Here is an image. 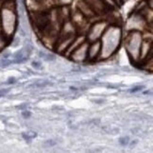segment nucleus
Instances as JSON below:
<instances>
[{
    "mask_svg": "<svg viewBox=\"0 0 153 153\" xmlns=\"http://www.w3.org/2000/svg\"><path fill=\"white\" fill-rule=\"evenodd\" d=\"M0 18H1L2 31L4 36H10L14 31L16 24V15L14 13V10L4 7Z\"/></svg>",
    "mask_w": 153,
    "mask_h": 153,
    "instance_id": "f257e3e1",
    "label": "nucleus"
},
{
    "mask_svg": "<svg viewBox=\"0 0 153 153\" xmlns=\"http://www.w3.org/2000/svg\"><path fill=\"white\" fill-rule=\"evenodd\" d=\"M34 23L39 30L44 33L52 26L50 21V14L48 13H45V11H43V13H35Z\"/></svg>",
    "mask_w": 153,
    "mask_h": 153,
    "instance_id": "f03ea898",
    "label": "nucleus"
},
{
    "mask_svg": "<svg viewBox=\"0 0 153 153\" xmlns=\"http://www.w3.org/2000/svg\"><path fill=\"white\" fill-rule=\"evenodd\" d=\"M102 50V45L100 41H97L94 42L89 48H87L86 57L90 60H95V59L98 56V54Z\"/></svg>",
    "mask_w": 153,
    "mask_h": 153,
    "instance_id": "7ed1b4c3",
    "label": "nucleus"
},
{
    "mask_svg": "<svg viewBox=\"0 0 153 153\" xmlns=\"http://www.w3.org/2000/svg\"><path fill=\"white\" fill-rule=\"evenodd\" d=\"M78 8L79 10V13L87 18H91L96 15V13L91 8V6L87 3L86 0H80L78 3Z\"/></svg>",
    "mask_w": 153,
    "mask_h": 153,
    "instance_id": "20e7f679",
    "label": "nucleus"
},
{
    "mask_svg": "<svg viewBox=\"0 0 153 153\" xmlns=\"http://www.w3.org/2000/svg\"><path fill=\"white\" fill-rule=\"evenodd\" d=\"M87 3L91 6V8L94 10L96 13H103L106 9V6L102 0H86Z\"/></svg>",
    "mask_w": 153,
    "mask_h": 153,
    "instance_id": "39448f33",
    "label": "nucleus"
},
{
    "mask_svg": "<svg viewBox=\"0 0 153 153\" xmlns=\"http://www.w3.org/2000/svg\"><path fill=\"white\" fill-rule=\"evenodd\" d=\"M40 56L44 58L45 61H54L55 60V56L52 55V54H46V53H43V52H40Z\"/></svg>",
    "mask_w": 153,
    "mask_h": 153,
    "instance_id": "423d86ee",
    "label": "nucleus"
},
{
    "mask_svg": "<svg viewBox=\"0 0 153 153\" xmlns=\"http://www.w3.org/2000/svg\"><path fill=\"white\" fill-rule=\"evenodd\" d=\"M48 84H50V82L45 81V80H41L39 82H35L34 84H32V86L38 87V88H43V87H45L46 85H48Z\"/></svg>",
    "mask_w": 153,
    "mask_h": 153,
    "instance_id": "0eeeda50",
    "label": "nucleus"
},
{
    "mask_svg": "<svg viewBox=\"0 0 153 153\" xmlns=\"http://www.w3.org/2000/svg\"><path fill=\"white\" fill-rule=\"evenodd\" d=\"M37 136V133L36 132H33V131H30V132H27V134H23V137H24L27 141H29L33 138H35Z\"/></svg>",
    "mask_w": 153,
    "mask_h": 153,
    "instance_id": "6e6552de",
    "label": "nucleus"
},
{
    "mask_svg": "<svg viewBox=\"0 0 153 153\" xmlns=\"http://www.w3.org/2000/svg\"><path fill=\"white\" fill-rule=\"evenodd\" d=\"M129 143V137L128 136H125V137H121L119 139V144L122 146H128Z\"/></svg>",
    "mask_w": 153,
    "mask_h": 153,
    "instance_id": "1a4fd4ad",
    "label": "nucleus"
},
{
    "mask_svg": "<svg viewBox=\"0 0 153 153\" xmlns=\"http://www.w3.org/2000/svg\"><path fill=\"white\" fill-rule=\"evenodd\" d=\"M55 145H56V142L53 140H46L43 143V146H45V148H50V146H53Z\"/></svg>",
    "mask_w": 153,
    "mask_h": 153,
    "instance_id": "9d476101",
    "label": "nucleus"
},
{
    "mask_svg": "<svg viewBox=\"0 0 153 153\" xmlns=\"http://www.w3.org/2000/svg\"><path fill=\"white\" fill-rule=\"evenodd\" d=\"M102 1L107 7H111V6L115 5V0H102Z\"/></svg>",
    "mask_w": 153,
    "mask_h": 153,
    "instance_id": "9b49d317",
    "label": "nucleus"
},
{
    "mask_svg": "<svg viewBox=\"0 0 153 153\" xmlns=\"http://www.w3.org/2000/svg\"><path fill=\"white\" fill-rule=\"evenodd\" d=\"M22 115L25 117V118H29L31 115V113L29 111H22Z\"/></svg>",
    "mask_w": 153,
    "mask_h": 153,
    "instance_id": "f8f14e48",
    "label": "nucleus"
},
{
    "mask_svg": "<svg viewBox=\"0 0 153 153\" xmlns=\"http://www.w3.org/2000/svg\"><path fill=\"white\" fill-rule=\"evenodd\" d=\"M32 66L35 69H41L42 68V65H41V62H32Z\"/></svg>",
    "mask_w": 153,
    "mask_h": 153,
    "instance_id": "ddd939ff",
    "label": "nucleus"
},
{
    "mask_svg": "<svg viewBox=\"0 0 153 153\" xmlns=\"http://www.w3.org/2000/svg\"><path fill=\"white\" fill-rule=\"evenodd\" d=\"M9 92H10V89H1L0 90V97L6 96Z\"/></svg>",
    "mask_w": 153,
    "mask_h": 153,
    "instance_id": "4468645a",
    "label": "nucleus"
},
{
    "mask_svg": "<svg viewBox=\"0 0 153 153\" xmlns=\"http://www.w3.org/2000/svg\"><path fill=\"white\" fill-rule=\"evenodd\" d=\"M144 88V86H136V87H134L132 88V89L131 90V93H135V92H138V91H141Z\"/></svg>",
    "mask_w": 153,
    "mask_h": 153,
    "instance_id": "2eb2a0df",
    "label": "nucleus"
},
{
    "mask_svg": "<svg viewBox=\"0 0 153 153\" xmlns=\"http://www.w3.org/2000/svg\"><path fill=\"white\" fill-rule=\"evenodd\" d=\"M15 82H16L15 78H10L8 79V81H6V83H7V84H13V83H15Z\"/></svg>",
    "mask_w": 153,
    "mask_h": 153,
    "instance_id": "dca6fc26",
    "label": "nucleus"
},
{
    "mask_svg": "<svg viewBox=\"0 0 153 153\" xmlns=\"http://www.w3.org/2000/svg\"><path fill=\"white\" fill-rule=\"evenodd\" d=\"M13 62H10V61H8V60H3L2 62H1V64H2V66H8L9 64H10Z\"/></svg>",
    "mask_w": 153,
    "mask_h": 153,
    "instance_id": "f3484780",
    "label": "nucleus"
},
{
    "mask_svg": "<svg viewBox=\"0 0 153 153\" xmlns=\"http://www.w3.org/2000/svg\"><path fill=\"white\" fill-rule=\"evenodd\" d=\"M93 102H95L97 104H101V103L104 102V99H94Z\"/></svg>",
    "mask_w": 153,
    "mask_h": 153,
    "instance_id": "a211bd4d",
    "label": "nucleus"
},
{
    "mask_svg": "<svg viewBox=\"0 0 153 153\" xmlns=\"http://www.w3.org/2000/svg\"><path fill=\"white\" fill-rule=\"evenodd\" d=\"M14 43H15V44H13V46H14V48H15V46H17V45H19V39H18V38H16V39L14 40Z\"/></svg>",
    "mask_w": 153,
    "mask_h": 153,
    "instance_id": "6ab92c4d",
    "label": "nucleus"
},
{
    "mask_svg": "<svg viewBox=\"0 0 153 153\" xmlns=\"http://www.w3.org/2000/svg\"><path fill=\"white\" fill-rule=\"evenodd\" d=\"M0 34H1V35H4V34H3V31H2V24H1V18H0Z\"/></svg>",
    "mask_w": 153,
    "mask_h": 153,
    "instance_id": "aec40b11",
    "label": "nucleus"
},
{
    "mask_svg": "<svg viewBox=\"0 0 153 153\" xmlns=\"http://www.w3.org/2000/svg\"><path fill=\"white\" fill-rule=\"evenodd\" d=\"M115 1H116V0H115Z\"/></svg>",
    "mask_w": 153,
    "mask_h": 153,
    "instance_id": "412c9836",
    "label": "nucleus"
},
{
    "mask_svg": "<svg viewBox=\"0 0 153 153\" xmlns=\"http://www.w3.org/2000/svg\"><path fill=\"white\" fill-rule=\"evenodd\" d=\"M5 1H6V0H5Z\"/></svg>",
    "mask_w": 153,
    "mask_h": 153,
    "instance_id": "4be33fe9",
    "label": "nucleus"
}]
</instances>
